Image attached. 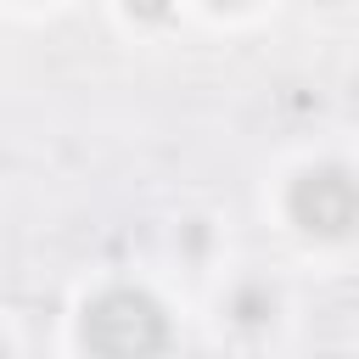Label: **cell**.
<instances>
[{
	"instance_id": "cell-3",
	"label": "cell",
	"mask_w": 359,
	"mask_h": 359,
	"mask_svg": "<svg viewBox=\"0 0 359 359\" xmlns=\"http://www.w3.org/2000/svg\"><path fill=\"white\" fill-rule=\"evenodd\" d=\"M269 309H275V297H269L264 286H247V292H236V320H241V325H258V320H269Z\"/></svg>"
},
{
	"instance_id": "cell-4",
	"label": "cell",
	"mask_w": 359,
	"mask_h": 359,
	"mask_svg": "<svg viewBox=\"0 0 359 359\" xmlns=\"http://www.w3.org/2000/svg\"><path fill=\"white\" fill-rule=\"evenodd\" d=\"M129 6V17H140V22H163L168 17V0H123Z\"/></svg>"
},
{
	"instance_id": "cell-5",
	"label": "cell",
	"mask_w": 359,
	"mask_h": 359,
	"mask_svg": "<svg viewBox=\"0 0 359 359\" xmlns=\"http://www.w3.org/2000/svg\"><path fill=\"white\" fill-rule=\"evenodd\" d=\"M213 6H236V0H213Z\"/></svg>"
},
{
	"instance_id": "cell-1",
	"label": "cell",
	"mask_w": 359,
	"mask_h": 359,
	"mask_svg": "<svg viewBox=\"0 0 359 359\" xmlns=\"http://www.w3.org/2000/svg\"><path fill=\"white\" fill-rule=\"evenodd\" d=\"M79 337L90 359H157L168 348V314L140 286H112L84 303Z\"/></svg>"
},
{
	"instance_id": "cell-2",
	"label": "cell",
	"mask_w": 359,
	"mask_h": 359,
	"mask_svg": "<svg viewBox=\"0 0 359 359\" xmlns=\"http://www.w3.org/2000/svg\"><path fill=\"white\" fill-rule=\"evenodd\" d=\"M286 213L297 219V230L337 241V236H348L359 224V180L342 163H314V168H303L292 180Z\"/></svg>"
}]
</instances>
